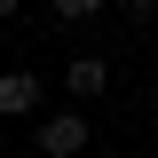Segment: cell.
I'll return each mask as SVG.
<instances>
[{
	"label": "cell",
	"mask_w": 158,
	"mask_h": 158,
	"mask_svg": "<svg viewBox=\"0 0 158 158\" xmlns=\"http://www.w3.org/2000/svg\"><path fill=\"white\" fill-rule=\"evenodd\" d=\"M8 16H16V0H0V24H8Z\"/></svg>",
	"instance_id": "6"
},
{
	"label": "cell",
	"mask_w": 158,
	"mask_h": 158,
	"mask_svg": "<svg viewBox=\"0 0 158 158\" xmlns=\"http://www.w3.org/2000/svg\"><path fill=\"white\" fill-rule=\"evenodd\" d=\"M63 87H71V103H95L103 87H111V63L103 56H71L63 63Z\"/></svg>",
	"instance_id": "2"
},
{
	"label": "cell",
	"mask_w": 158,
	"mask_h": 158,
	"mask_svg": "<svg viewBox=\"0 0 158 158\" xmlns=\"http://www.w3.org/2000/svg\"><path fill=\"white\" fill-rule=\"evenodd\" d=\"M24 111H40V79L32 71H0V118H24Z\"/></svg>",
	"instance_id": "3"
},
{
	"label": "cell",
	"mask_w": 158,
	"mask_h": 158,
	"mask_svg": "<svg viewBox=\"0 0 158 158\" xmlns=\"http://www.w3.org/2000/svg\"><path fill=\"white\" fill-rule=\"evenodd\" d=\"M48 8H56L63 24H87V16H103V0H48Z\"/></svg>",
	"instance_id": "4"
},
{
	"label": "cell",
	"mask_w": 158,
	"mask_h": 158,
	"mask_svg": "<svg viewBox=\"0 0 158 158\" xmlns=\"http://www.w3.org/2000/svg\"><path fill=\"white\" fill-rule=\"evenodd\" d=\"M79 150H87V118H79V103L40 118V158H79Z\"/></svg>",
	"instance_id": "1"
},
{
	"label": "cell",
	"mask_w": 158,
	"mask_h": 158,
	"mask_svg": "<svg viewBox=\"0 0 158 158\" xmlns=\"http://www.w3.org/2000/svg\"><path fill=\"white\" fill-rule=\"evenodd\" d=\"M127 16H135V24H150V16H158V0H127Z\"/></svg>",
	"instance_id": "5"
}]
</instances>
